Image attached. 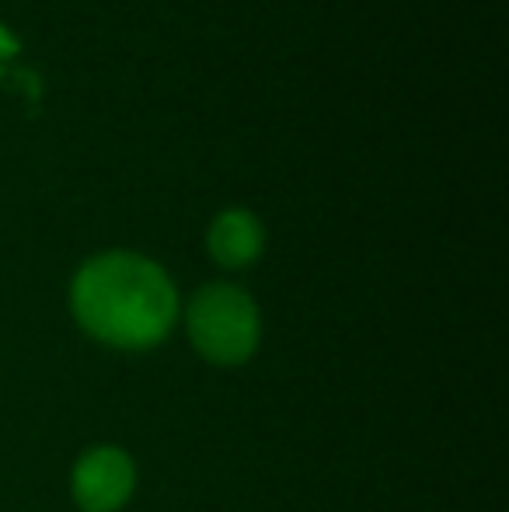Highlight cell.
Masks as SVG:
<instances>
[{
  "label": "cell",
  "mask_w": 509,
  "mask_h": 512,
  "mask_svg": "<svg viewBox=\"0 0 509 512\" xmlns=\"http://www.w3.org/2000/svg\"><path fill=\"white\" fill-rule=\"evenodd\" d=\"M178 297L154 262L102 255L74 279V314L88 335L119 349H147L168 335Z\"/></svg>",
  "instance_id": "cell-1"
},
{
  "label": "cell",
  "mask_w": 509,
  "mask_h": 512,
  "mask_svg": "<svg viewBox=\"0 0 509 512\" xmlns=\"http://www.w3.org/2000/svg\"><path fill=\"white\" fill-rule=\"evenodd\" d=\"M189 331L196 349L213 363H241L258 342V310L238 286L213 283L196 293L189 307Z\"/></svg>",
  "instance_id": "cell-2"
},
{
  "label": "cell",
  "mask_w": 509,
  "mask_h": 512,
  "mask_svg": "<svg viewBox=\"0 0 509 512\" xmlns=\"http://www.w3.org/2000/svg\"><path fill=\"white\" fill-rule=\"evenodd\" d=\"M133 492V464L123 450H102L84 453V460L74 471V495L84 512H116L126 506Z\"/></svg>",
  "instance_id": "cell-3"
},
{
  "label": "cell",
  "mask_w": 509,
  "mask_h": 512,
  "mask_svg": "<svg viewBox=\"0 0 509 512\" xmlns=\"http://www.w3.org/2000/svg\"><path fill=\"white\" fill-rule=\"evenodd\" d=\"M210 251L220 265L241 269L262 251V223L245 209H227L210 227Z\"/></svg>",
  "instance_id": "cell-4"
}]
</instances>
